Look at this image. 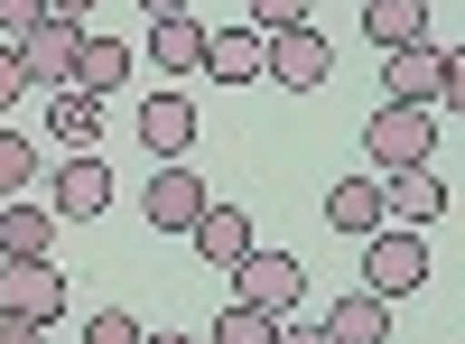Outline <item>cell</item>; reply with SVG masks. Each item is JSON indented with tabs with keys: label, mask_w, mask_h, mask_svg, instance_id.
I'll use <instances>...</instances> for the list:
<instances>
[{
	"label": "cell",
	"mask_w": 465,
	"mask_h": 344,
	"mask_svg": "<svg viewBox=\"0 0 465 344\" xmlns=\"http://www.w3.org/2000/svg\"><path fill=\"white\" fill-rule=\"evenodd\" d=\"M47 205H56V223H94V214L112 205V168H103V149H65L56 177H47Z\"/></svg>",
	"instance_id": "4"
},
{
	"label": "cell",
	"mask_w": 465,
	"mask_h": 344,
	"mask_svg": "<svg viewBox=\"0 0 465 344\" xmlns=\"http://www.w3.org/2000/svg\"><path fill=\"white\" fill-rule=\"evenodd\" d=\"M419 280H429V242H419L410 223L363 233V289H372V298H410Z\"/></svg>",
	"instance_id": "2"
},
{
	"label": "cell",
	"mask_w": 465,
	"mask_h": 344,
	"mask_svg": "<svg viewBox=\"0 0 465 344\" xmlns=\"http://www.w3.org/2000/svg\"><path fill=\"white\" fill-rule=\"evenodd\" d=\"M326 335H335V344H391V298H372V289L335 298V308H326Z\"/></svg>",
	"instance_id": "15"
},
{
	"label": "cell",
	"mask_w": 465,
	"mask_h": 344,
	"mask_svg": "<svg viewBox=\"0 0 465 344\" xmlns=\"http://www.w3.org/2000/svg\"><path fill=\"white\" fill-rule=\"evenodd\" d=\"M0 317H37V326H56V317H65V280H56V260H0Z\"/></svg>",
	"instance_id": "6"
},
{
	"label": "cell",
	"mask_w": 465,
	"mask_h": 344,
	"mask_svg": "<svg viewBox=\"0 0 465 344\" xmlns=\"http://www.w3.org/2000/svg\"><path fill=\"white\" fill-rule=\"evenodd\" d=\"M131 84V47H122V37H84V47H74V93H122Z\"/></svg>",
	"instance_id": "17"
},
{
	"label": "cell",
	"mask_w": 465,
	"mask_h": 344,
	"mask_svg": "<svg viewBox=\"0 0 465 344\" xmlns=\"http://www.w3.org/2000/svg\"><path fill=\"white\" fill-rule=\"evenodd\" d=\"M47 19H65V28H84V19H94V0H47Z\"/></svg>",
	"instance_id": "30"
},
{
	"label": "cell",
	"mask_w": 465,
	"mask_h": 344,
	"mask_svg": "<svg viewBox=\"0 0 465 344\" xmlns=\"http://www.w3.org/2000/svg\"><path fill=\"white\" fill-rule=\"evenodd\" d=\"M84 344H140V317L131 308H103V317H84Z\"/></svg>",
	"instance_id": "24"
},
{
	"label": "cell",
	"mask_w": 465,
	"mask_h": 344,
	"mask_svg": "<svg viewBox=\"0 0 465 344\" xmlns=\"http://www.w3.org/2000/svg\"><path fill=\"white\" fill-rule=\"evenodd\" d=\"M149 56H159L168 74H196L205 65V19L186 10V19H149Z\"/></svg>",
	"instance_id": "19"
},
{
	"label": "cell",
	"mask_w": 465,
	"mask_h": 344,
	"mask_svg": "<svg viewBox=\"0 0 465 344\" xmlns=\"http://www.w3.org/2000/svg\"><path fill=\"white\" fill-rule=\"evenodd\" d=\"M326 74H335V47L317 28H280V37H270V84H280V93H317Z\"/></svg>",
	"instance_id": "7"
},
{
	"label": "cell",
	"mask_w": 465,
	"mask_h": 344,
	"mask_svg": "<svg viewBox=\"0 0 465 344\" xmlns=\"http://www.w3.org/2000/svg\"><path fill=\"white\" fill-rule=\"evenodd\" d=\"M47 131H56V149H103V103L65 84V93L47 103Z\"/></svg>",
	"instance_id": "20"
},
{
	"label": "cell",
	"mask_w": 465,
	"mask_h": 344,
	"mask_svg": "<svg viewBox=\"0 0 465 344\" xmlns=\"http://www.w3.org/2000/svg\"><path fill=\"white\" fill-rule=\"evenodd\" d=\"M74 47H84V28L37 19V28L19 37V74H28V84H47V93H65V84H74Z\"/></svg>",
	"instance_id": "8"
},
{
	"label": "cell",
	"mask_w": 465,
	"mask_h": 344,
	"mask_svg": "<svg viewBox=\"0 0 465 344\" xmlns=\"http://www.w3.org/2000/svg\"><path fill=\"white\" fill-rule=\"evenodd\" d=\"M232 289H242V308L289 317L298 298H307V260H289V251H242V260H232Z\"/></svg>",
	"instance_id": "3"
},
{
	"label": "cell",
	"mask_w": 465,
	"mask_h": 344,
	"mask_svg": "<svg viewBox=\"0 0 465 344\" xmlns=\"http://www.w3.org/2000/svg\"><path fill=\"white\" fill-rule=\"evenodd\" d=\"M326 223H335V233H354V242L381 233V168H372V177H335V186H326Z\"/></svg>",
	"instance_id": "13"
},
{
	"label": "cell",
	"mask_w": 465,
	"mask_h": 344,
	"mask_svg": "<svg viewBox=\"0 0 465 344\" xmlns=\"http://www.w3.org/2000/svg\"><path fill=\"white\" fill-rule=\"evenodd\" d=\"M140 344H196V335H168V326H149V335H140Z\"/></svg>",
	"instance_id": "32"
},
{
	"label": "cell",
	"mask_w": 465,
	"mask_h": 344,
	"mask_svg": "<svg viewBox=\"0 0 465 344\" xmlns=\"http://www.w3.org/2000/svg\"><path fill=\"white\" fill-rule=\"evenodd\" d=\"M438 93H447V103L465 112V47H447V74H438Z\"/></svg>",
	"instance_id": "27"
},
{
	"label": "cell",
	"mask_w": 465,
	"mask_h": 344,
	"mask_svg": "<svg viewBox=\"0 0 465 344\" xmlns=\"http://www.w3.org/2000/svg\"><path fill=\"white\" fill-rule=\"evenodd\" d=\"M447 214V186L429 177V168H381V223H438Z\"/></svg>",
	"instance_id": "10"
},
{
	"label": "cell",
	"mask_w": 465,
	"mask_h": 344,
	"mask_svg": "<svg viewBox=\"0 0 465 344\" xmlns=\"http://www.w3.org/2000/svg\"><path fill=\"white\" fill-rule=\"evenodd\" d=\"M307 10H317V0H252V28L280 37V28H307Z\"/></svg>",
	"instance_id": "23"
},
{
	"label": "cell",
	"mask_w": 465,
	"mask_h": 344,
	"mask_svg": "<svg viewBox=\"0 0 465 344\" xmlns=\"http://www.w3.org/2000/svg\"><path fill=\"white\" fill-rule=\"evenodd\" d=\"M214 344H280V317H261V308H242V298H232V308L214 317Z\"/></svg>",
	"instance_id": "22"
},
{
	"label": "cell",
	"mask_w": 465,
	"mask_h": 344,
	"mask_svg": "<svg viewBox=\"0 0 465 344\" xmlns=\"http://www.w3.org/2000/svg\"><path fill=\"white\" fill-rule=\"evenodd\" d=\"M140 149L149 159H186V149H196V103H186L177 84H159L140 103Z\"/></svg>",
	"instance_id": "9"
},
{
	"label": "cell",
	"mask_w": 465,
	"mask_h": 344,
	"mask_svg": "<svg viewBox=\"0 0 465 344\" xmlns=\"http://www.w3.org/2000/svg\"><path fill=\"white\" fill-rule=\"evenodd\" d=\"M0 344H47V326L37 317H0Z\"/></svg>",
	"instance_id": "29"
},
{
	"label": "cell",
	"mask_w": 465,
	"mask_h": 344,
	"mask_svg": "<svg viewBox=\"0 0 465 344\" xmlns=\"http://www.w3.org/2000/svg\"><path fill=\"white\" fill-rule=\"evenodd\" d=\"M363 37H372L381 56L419 47V37H429V0H363Z\"/></svg>",
	"instance_id": "16"
},
{
	"label": "cell",
	"mask_w": 465,
	"mask_h": 344,
	"mask_svg": "<svg viewBox=\"0 0 465 344\" xmlns=\"http://www.w3.org/2000/svg\"><path fill=\"white\" fill-rule=\"evenodd\" d=\"M37 19H47V0H0V37H10V47H19Z\"/></svg>",
	"instance_id": "25"
},
{
	"label": "cell",
	"mask_w": 465,
	"mask_h": 344,
	"mask_svg": "<svg viewBox=\"0 0 465 344\" xmlns=\"http://www.w3.org/2000/svg\"><path fill=\"white\" fill-rule=\"evenodd\" d=\"M140 10H149V19H186V0H140Z\"/></svg>",
	"instance_id": "31"
},
{
	"label": "cell",
	"mask_w": 465,
	"mask_h": 344,
	"mask_svg": "<svg viewBox=\"0 0 465 344\" xmlns=\"http://www.w3.org/2000/svg\"><path fill=\"white\" fill-rule=\"evenodd\" d=\"M28 186H37V149H28L19 131H0V205H19Z\"/></svg>",
	"instance_id": "21"
},
{
	"label": "cell",
	"mask_w": 465,
	"mask_h": 344,
	"mask_svg": "<svg viewBox=\"0 0 465 344\" xmlns=\"http://www.w3.org/2000/svg\"><path fill=\"white\" fill-rule=\"evenodd\" d=\"M280 344H335V335H326V317H317V326H298V308H289V317H280Z\"/></svg>",
	"instance_id": "28"
},
{
	"label": "cell",
	"mask_w": 465,
	"mask_h": 344,
	"mask_svg": "<svg viewBox=\"0 0 465 344\" xmlns=\"http://www.w3.org/2000/svg\"><path fill=\"white\" fill-rule=\"evenodd\" d=\"M28 93V74H19V47H10V37H0V112H10Z\"/></svg>",
	"instance_id": "26"
},
{
	"label": "cell",
	"mask_w": 465,
	"mask_h": 344,
	"mask_svg": "<svg viewBox=\"0 0 465 344\" xmlns=\"http://www.w3.org/2000/svg\"><path fill=\"white\" fill-rule=\"evenodd\" d=\"M186 242H196V260H214V270H232V260L252 251V214H242V205H205Z\"/></svg>",
	"instance_id": "14"
},
{
	"label": "cell",
	"mask_w": 465,
	"mask_h": 344,
	"mask_svg": "<svg viewBox=\"0 0 465 344\" xmlns=\"http://www.w3.org/2000/svg\"><path fill=\"white\" fill-rule=\"evenodd\" d=\"M205 74H214V84H252V74H270V37L261 28H205Z\"/></svg>",
	"instance_id": "11"
},
{
	"label": "cell",
	"mask_w": 465,
	"mask_h": 344,
	"mask_svg": "<svg viewBox=\"0 0 465 344\" xmlns=\"http://www.w3.org/2000/svg\"><path fill=\"white\" fill-rule=\"evenodd\" d=\"M205 177L186 168V159H159L149 168V233H196V214H205Z\"/></svg>",
	"instance_id": "5"
},
{
	"label": "cell",
	"mask_w": 465,
	"mask_h": 344,
	"mask_svg": "<svg viewBox=\"0 0 465 344\" xmlns=\"http://www.w3.org/2000/svg\"><path fill=\"white\" fill-rule=\"evenodd\" d=\"M363 149H372V168H429V149H438L429 103H372L363 112Z\"/></svg>",
	"instance_id": "1"
},
{
	"label": "cell",
	"mask_w": 465,
	"mask_h": 344,
	"mask_svg": "<svg viewBox=\"0 0 465 344\" xmlns=\"http://www.w3.org/2000/svg\"><path fill=\"white\" fill-rule=\"evenodd\" d=\"M56 205H0V260H47Z\"/></svg>",
	"instance_id": "18"
},
{
	"label": "cell",
	"mask_w": 465,
	"mask_h": 344,
	"mask_svg": "<svg viewBox=\"0 0 465 344\" xmlns=\"http://www.w3.org/2000/svg\"><path fill=\"white\" fill-rule=\"evenodd\" d=\"M438 74H447V56L429 47V37H419V47H391V65H381V103H429Z\"/></svg>",
	"instance_id": "12"
}]
</instances>
